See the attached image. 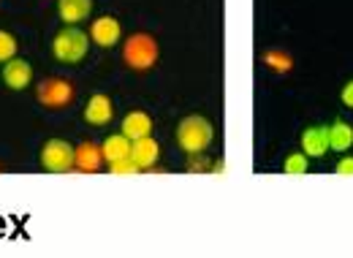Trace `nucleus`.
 <instances>
[{
	"instance_id": "nucleus-9",
	"label": "nucleus",
	"mask_w": 353,
	"mask_h": 258,
	"mask_svg": "<svg viewBox=\"0 0 353 258\" xmlns=\"http://www.w3.org/2000/svg\"><path fill=\"white\" fill-rule=\"evenodd\" d=\"M112 117H114V103H112V98L103 95V92H95L88 101V106H85V120H88L90 126L101 128V126L112 123Z\"/></svg>"
},
{
	"instance_id": "nucleus-13",
	"label": "nucleus",
	"mask_w": 353,
	"mask_h": 258,
	"mask_svg": "<svg viewBox=\"0 0 353 258\" xmlns=\"http://www.w3.org/2000/svg\"><path fill=\"white\" fill-rule=\"evenodd\" d=\"M120 133H125L131 141L141 139V136H150V133H152V117H150L147 112H128V115L123 117Z\"/></svg>"
},
{
	"instance_id": "nucleus-14",
	"label": "nucleus",
	"mask_w": 353,
	"mask_h": 258,
	"mask_svg": "<svg viewBox=\"0 0 353 258\" xmlns=\"http://www.w3.org/2000/svg\"><path fill=\"white\" fill-rule=\"evenodd\" d=\"M101 152H103V161L106 163H114L120 158H128L131 155V139L125 133H114V136H109L101 144Z\"/></svg>"
},
{
	"instance_id": "nucleus-18",
	"label": "nucleus",
	"mask_w": 353,
	"mask_h": 258,
	"mask_svg": "<svg viewBox=\"0 0 353 258\" xmlns=\"http://www.w3.org/2000/svg\"><path fill=\"white\" fill-rule=\"evenodd\" d=\"M109 172L117 174V177H136V174L141 172L136 163H133V158H120V161H114V163H109Z\"/></svg>"
},
{
	"instance_id": "nucleus-2",
	"label": "nucleus",
	"mask_w": 353,
	"mask_h": 258,
	"mask_svg": "<svg viewBox=\"0 0 353 258\" xmlns=\"http://www.w3.org/2000/svg\"><path fill=\"white\" fill-rule=\"evenodd\" d=\"M161 57V46L150 33H133L123 43V63L133 71H150Z\"/></svg>"
},
{
	"instance_id": "nucleus-16",
	"label": "nucleus",
	"mask_w": 353,
	"mask_h": 258,
	"mask_svg": "<svg viewBox=\"0 0 353 258\" xmlns=\"http://www.w3.org/2000/svg\"><path fill=\"white\" fill-rule=\"evenodd\" d=\"M261 60H264L266 68H272L274 74H288V71L294 68V57L285 54L283 49H269V52H264Z\"/></svg>"
},
{
	"instance_id": "nucleus-10",
	"label": "nucleus",
	"mask_w": 353,
	"mask_h": 258,
	"mask_svg": "<svg viewBox=\"0 0 353 258\" xmlns=\"http://www.w3.org/2000/svg\"><path fill=\"white\" fill-rule=\"evenodd\" d=\"M329 150V128L326 126H310L302 130V152L307 158H323Z\"/></svg>"
},
{
	"instance_id": "nucleus-1",
	"label": "nucleus",
	"mask_w": 353,
	"mask_h": 258,
	"mask_svg": "<svg viewBox=\"0 0 353 258\" xmlns=\"http://www.w3.org/2000/svg\"><path fill=\"white\" fill-rule=\"evenodd\" d=\"M215 139V128L207 117L201 115H188L179 126H176V144L188 152V155H201Z\"/></svg>"
},
{
	"instance_id": "nucleus-6",
	"label": "nucleus",
	"mask_w": 353,
	"mask_h": 258,
	"mask_svg": "<svg viewBox=\"0 0 353 258\" xmlns=\"http://www.w3.org/2000/svg\"><path fill=\"white\" fill-rule=\"evenodd\" d=\"M120 36H123V25H120L117 17H109V14H106V17H98V19L90 25V41L95 43V46H101V49L117 46Z\"/></svg>"
},
{
	"instance_id": "nucleus-17",
	"label": "nucleus",
	"mask_w": 353,
	"mask_h": 258,
	"mask_svg": "<svg viewBox=\"0 0 353 258\" xmlns=\"http://www.w3.org/2000/svg\"><path fill=\"white\" fill-rule=\"evenodd\" d=\"M310 163H307V155L305 152H291L288 158H285V163H283V172L285 174H307Z\"/></svg>"
},
{
	"instance_id": "nucleus-7",
	"label": "nucleus",
	"mask_w": 353,
	"mask_h": 258,
	"mask_svg": "<svg viewBox=\"0 0 353 258\" xmlns=\"http://www.w3.org/2000/svg\"><path fill=\"white\" fill-rule=\"evenodd\" d=\"M3 82L8 90H25L33 82V66L22 57H11L8 63H3Z\"/></svg>"
},
{
	"instance_id": "nucleus-3",
	"label": "nucleus",
	"mask_w": 353,
	"mask_h": 258,
	"mask_svg": "<svg viewBox=\"0 0 353 258\" xmlns=\"http://www.w3.org/2000/svg\"><path fill=\"white\" fill-rule=\"evenodd\" d=\"M88 49H90V36L85 30L74 28V25L71 28H63L54 36V41H52V54L60 63H79V60H85Z\"/></svg>"
},
{
	"instance_id": "nucleus-12",
	"label": "nucleus",
	"mask_w": 353,
	"mask_h": 258,
	"mask_svg": "<svg viewBox=\"0 0 353 258\" xmlns=\"http://www.w3.org/2000/svg\"><path fill=\"white\" fill-rule=\"evenodd\" d=\"M57 14L65 25H79L92 14V0H57Z\"/></svg>"
},
{
	"instance_id": "nucleus-4",
	"label": "nucleus",
	"mask_w": 353,
	"mask_h": 258,
	"mask_svg": "<svg viewBox=\"0 0 353 258\" xmlns=\"http://www.w3.org/2000/svg\"><path fill=\"white\" fill-rule=\"evenodd\" d=\"M74 95H77L74 85L60 77H49L36 87V101L46 109H65L74 103Z\"/></svg>"
},
{
	"instance_id": "nucleus-20",
	"label": "nucleus",
	"mask_w": 353,
	"mask_h": 258,
	"mask_svg": "<svg viewBox=\"0 0 353 258\" xmlns=\"http://www.w3.org/2000/svg\"><path fill=\"white\" fill-rule=\"evenodd\" d=\"M334 172L340 174V177H353V155H343V158L337 161Z\"/></svg>"
},
{
	"instance_id": "nucleus-21",
	"label": "nucleus",
	"mask_w": 353,
	"mask_h": 258,
	"mask_svg": "<svg viewBox=\"0 0 353 258\" xmlns=\"http://www.w3.org/2000/svg\"><path fill=\"white\" fill-rule=\"evenodd\" d=\"M340 101H343L348 109H353V79L343 85V90H340Z\"/></svg>"
},
{
	"instance_id": "nucleus-8",
	"label": "nucleus",
	"mask_w": 353,
	"mask_h": 258,
	"mask_svg": "<svg viewBox=\"0 0 353 258\" xmlns=\"http://www.w3.org/2000/svg\"><path fill=\"white\" fill-rule=\"evenodd\" d=\"M131 158L139 169H152V166L158 163V158H161V144L152 139V133L131 141Z\"/></svg>"
},
{
	"instance_id": "nucleus-19",
	"label": "nucleus",
	"mask_w": 353,
	"mask_h": 258,
	"mask_svg": "<svg viewBox=\"0 0 353 258\" xmlns=\"http://www.w3.org/2000/svg\"><path fill=\"white\" fill-rule=\"evenodd\" d=\"M11 57H17V39L6 30H0V63H8Z\"/></svg>"
},
{
	"instance_id": "nucleus-15",
	"label": "nucleus",
	"mask_w": 353,
	"mask_h": 258,
	"mask_svg": "<svg viewBox=\"0 0 353 258\" xmlns=\"http://www.w3.org/2000/svg\"><path fill=\"white\" fill-rule=\"evenodd\" d=\"M353 147V126L345 120H334L329 126V150L337 152H348Z\"/></svg>"
},
{
	"instance_id": "nucleus-11",
	"label": "nucleus",
	"mask_w": 353,
	"mask_h": 258,
	"mask_svg": "<svg viewBox=\"0 0 353 258\" xmlns=\"http://www.w3.org/2000/svg\"><path fill=\"white\" fill-rule=\"evenodd\" d=\"M101 163H103V152H101V147H98V144L85 141V144L74 147V166H77L79 172L95 174L98 169H101Z\"/></svg>"
},
{
	"instance_id": "nucleus-5",
	"label": "nucleus",
	"mask_w": 353,
	"mask_h": 258,
	"mask_svg": "<svg viewBox=\"0 0 353 258\" xmlns=\"http://www.w3.org/2000/svg\"><path fill=\"white\" fill-rule=\"evenodd\" d=\"M41 166L54 174L71 172L74 169V147L65 139H49L41 147Z\"/></svg>"
}]
</instances>
